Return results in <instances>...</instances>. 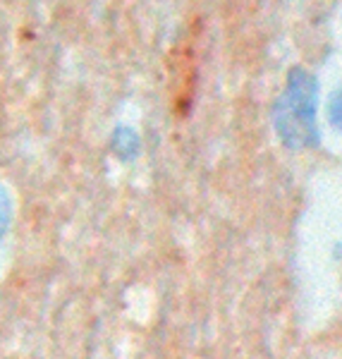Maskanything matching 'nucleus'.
<instances>
[{"label": "nucleus", "mask_w": 342, "mask_h": 359, "mask_svg": "<svg viewBox=\"0 0 342 359\" xmlns=\"http://www.w3.org/2000/svg\"><path fill=\"white\" fill-rule=\"evenodd\" d=\"M10 221H13V201H10L8 189L0 184V240H3V235L8 233Z\"/></svg>", "instance_id": "3"}, {"label": "nucleus", "mask_w": 342, "mask_h": 359, "mask_svg": "<svg viewBox=\"0 0 342 359\" xmlns=\"http://www.w3.org/2000/svg\"><path fill=\"white\" fill-rule=\"evenodd\" d=\"M314 91L316 86L306 74H301L299 69L292 72L287 91L282 94L280 111H278V127L282 132L280 137L289 147H304V137L309 144L311 127H314V98H311Z\"/></svg>", "instance_id": "1"}, {"label": "nucleus", "mask_w": 342, "mask_h": 359, "mask_svg": "<svg viewBox=\"0 0 342 359\" xmlns=\"http://www.w3.org/2000/svg\"><path fill=\"white\" fill-rule=\"evenodd\" d=\"M113 149L120 158H132L139 149V137L132 130H118L113 137Z\"/></svg>", "instance_id": "2"}]
</instances>
